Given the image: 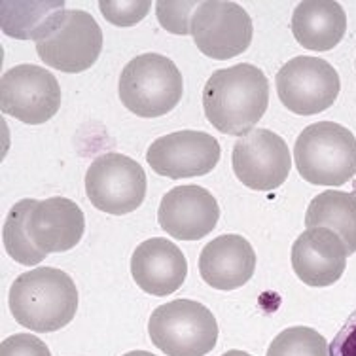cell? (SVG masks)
<instances>
[{
    "label": "cell",
    "mask_w": 356,
    "mask_h": 356,
    "mask_svg": "<svg viewBox=\"0 0 356 356\" xmlns=\"http://www.w3.org/2000/svg\"><path fill=\"white\" fill-rule=\"evenodd\" d=\"M190 33L201 54L226 61L247 51L254 31L245 8L235 2L207 0L199 2L193 12Z\"/></svg>",
    "instance_id": "cell-10"
},
{
    "label": "cell",
    "mask_w": 356,
    "mask_h": 356,
    "mask_svg": "<svg viewBox=\"0 0 356 356\" xmlns=\"http://www.w3.org/2000/svg\"><path fill=\"white\" fill-rule=\"evenodd\" d=\"M35 203L36 199L17 201L10 209L6 222H4V229H2V241H4L8 256L23 266H38L48 256L46 252H42L40 248H36L35 243L29 237V216Z\"/></svg>",
    "instance_id": "cell-21"
},
{
    "label": "cell",
    "mask_w": 356,
    "mask_h": 356,
    "mask_svg": "<svg viewBox=\"0 0 356 356\" xmlns=\"http://www.w3.org/2000/svg\"><path fill=\"white\" fill-rule=\"evenodd\" d=\"M61 88L55 76L36 65H17L0 80V108L23 124H46L59 112Z\"/></svg>",
    "instance_id": "cell-9"
},
{
    "label": "cell",
    "mask_w": 356,
    "mask_h": 356,
    "mask_svg": "<svg viewBox=\"0 0 356 356\" xmlns=\"http://www.w3.org/2000/svg\"><path fill=\"white\" fill-rule=\"evenodd\" d=\"M99 8L104 19L116 27H133L150 12V0H101Z\"/></svg>",
    "instance_id": "cell-23"
},
{
    "label": "cell",
    "mask_w": 356,
    "mask_h": 356,
    "mask_svg": "<svg viewBox=\"0 0 356 356\" xmlns=\"http://www.w3.org/2000/svg\"><path fill=\"white\" fill-rule=\"evenodd\" d=\"M124 356H156V355L146 353V350H131V353H127V355H124Z\"/></svg>",
    "instance_id": "cell-27"
},
{
    "label": "cell",
    "mask_w": 356,
    "mask_h": 356,
    "mask_svg": "<svg viewBox=\"0 0 356 356\" xmlns=\"http://www.w3.org/2000/svg\"><path fill=\"white\" fill-rule=\"evenodd\" d=\"M0 25L4 35L17 40H35L48 35L67 10L65 2H2Z\"/></svg>",
    "instance_id": "cell-20"
},
{
    "label": "cell",
    "mask_w": 356,
    "mask_h": 356,
    "mask_svg": "<svg viewBox=\"0 0 356 356\" xmlns=\"http://www.w3.org/2000/svg\"><path fill=\"white\" fill-rule=\"evenodd\" d=\"M269 106L266 74L250 63L216 70L203 89V108L224 135H248Z\"/></svg>",
    "instance_id": "cell-1"
},
{
    "label": "cell",
    "mask_w": 356,
    "mask_h": 356,
    "mask_svg": "<svg viewBox=\"0 0 356 356\" xmlns=\"http://www.w3.org/2000/svg\"><path fill=\"white\" fill-rule=\"evenodd\" d=\"M305 226L326 227L343 241L347 254L356 252V193L328 190L318 193L305 213Z\"/></svg>",
    "instance_id": "cell-19"
},
{
    "label": "cell",
    "mask_w": 356,
    "mask_h": 356,
    "mask_svg": "<svg viewBox=\"0 0 356 356\" xmlns=\"http://www.w3.org/2000/svg\"><path fill=\"white\" fill-rule=\"evenodd\" d=\"M218 218L220 207L216 199L201 186L172 188L159 203V226L178 241L203 239L216 227Z\"/></svg>",
    "instance_id": "cell-13"
},
{
    "label": "cell",
    "mask_w": 356,
    "mask_h": 356,
    "mask_svg": "<svg viewBox=\"0 0 356 356\" xmlns=\"http://www.w3.org/2000/svg\"><path fill=\"white\" fill-rule=\"evenodd\" d=\"M103 49V31L93 15L65 10L48 35L36 42V54L51 69L78 74L91 69Z\"/></svg>",
    "instance_id": "cell-6"
},
{
    "label": "cell",
    "mask_w": 356,
    "mask_h": 356,
    "mask_svg": "<svg viewBox=\"0 0 356 356\" xmlns=\"http://www.w3.org/2000/svg\"><path fill=\"white\" fill-rule=\"evenodd\" d=\"M0 356H51L48 345L31 334H15L0 345Z\"/></svg>",
    "instance_id": "cell-25"
},
{
    "label": "cell",
    "mask_w": 356,
    "mask_h": 356,
    "mask_svg": "<svg viewBox=\"0 0 356 356\" xmlns=\"http://www.w3.org/2000/svg\"><path fill=\"white\" fill-rule=\"evenodd\" d=\"M131 275L146 294L169 296L184 284L188 261L172 241L154 237L135 248Z\"/></svg>",
    "instance_id": "cell-15"
},
{
    "label": "cell",
    "mask_w": 356,
    "mask_h": 356,
    "mask_svg": "<svg viewBox=\"0 0 356 356\" xmlns=\"http://www.w3.org/2000/svg\"><path fill=\"white\" fill-rule=\"evenodd\" d=\"M347 15L337 2L305 0L292 15V33L298 44L311 51H328L343 40Z\"/></svg>",
    "instance_id": "cell-18"
},
{
    "label": "cell",
    "mask_w": 356,
    "mask_h": 356,
    "mask_svg": "<svg viewBox=\"0 0 356 356\" xmlns=\"http://www.w3.org/2000/svg\"><path fill=\"white\" fill-rule=\"evenodd\" d=\"M218 140L203 131H177L154 140L146 161L154 171L167 178L203 177L220 159Z\"/></svg>",
    "instance_id": "cell-12"
},
{
    "label": "cell",
    "mask_w": 356,
    "mask_h": 356,
    "mask_svg": "<svg viewBox=\"0 0 356 356\" xmlns=\"http://www.w3.org/2000/svg\"><path fill=\"white\" fill-rule=\"evenodd\" d=\"M235 177L256 192L275 190L288 178L292 158L286 143L269 129H252L233 146Z\"/></svg>",
    "instance_id": "cell-11"
},
{
    "label": "cell",
    "mask_w": 356,
    "mask_h": 356,
    "mask_svg": "<svg viewBox=\"0 0 356 356\" xmlns=\"http://www.w3.org/2000/svg\"><path fill=\"white\" fill-rule=\"evenodd\" d=\"M118 91L125 108L135 116L159 118L180 103L184 82L169 57L143 54L125 65Z\"/></svg>",
    "instance_id": "cell-4"
},
{
    "label": "cell",
    "mask_w": 356,
    "mask_h": 356,
    "mask_svg": "<svg viewBox=\"0 0 356 356\" xmlns=\"http://www.w3.org/2000/svg\"><path fill=\"white\" fill-rule=\"evenodd\" d=\"M281 103L300 116L321 114L336 103L341 82L336 69L321 57L300 55L275 76Z\"/></svg>",
    "instance_id": "cell-8"
},
{
    "label": "cell",
    "mask_w": 356,
    "mask_h": 356,
    "mask_svg": "<svg viewBox=\"0 0 356 356\" xmlns=\"http://www.w3.org/2000/svg\"><path fill=\"white\" fill-rule=\"evenodd\" d=\"M29 237L42 252H67L82 239L86 218L80 207L67 197L36 201L29 216Z\"/></svg>",
    "instance_id": "cell-16"
},
{
    "label": "cell",
    "mask_w": 356,
    "mask_h": 356,
    "mask_svg": "<svg viewBox=\"0 0 356 356\" xmlns=\"http://www.w3.org/2000/svg\"><path fill=\"white\" fill-rule=\"evenodd\" d=\"M267 356H330V345L316 330L294 326L275 337Z\"/></svg>",
    "instance_id": "cell-22"
},
{
    "label": "cell",
    "mask_w": 356,
    "mask_h": 356,
    "mask_svg": "<svg viewBox=\"0 0 356 356\" xmlns=\"http://www.w3.org/2000/svg\"><path fill=\"white\" fill-rule=\"evenodd\" d=\"M256 252L241 235H220L201 250L199 273L209 286L216 290H235L252 279Z\"/></svg>",
    "instance_id": "cell-17"
},
{
    "label": "cell",
    "mask_w": 356,
    "mask_h": 356,
    "mask_svg": "<svg viewBox=\"0 0 356 356\" xmlns=\"http://www.w3.org/2000/svg\"><path fill=\"white\" fill-rule=\"evenodd\" d=\"M294 159L298 172L311 184H347L356 175V137L336 122L309 125L296 140Z\"/></svg>",
    "instance_id": "cell-3"
},
{
    "label": "cell",
    "mask_w": 356,
    "mask_h": 356,
    "mask_svg": "<svg viewBox=\"0 0 356 356\" xmlns=\"http://www.w3.org/2000/svg\"><path fill=\"white\" fill-rule=\"evenodd\" d=\"M347 248L326 227H309L292 247V267L307 286H332L347 267Z\"/></svg>",
    "instance_id": "cell-14"
},
{
    "label": "cell",
    "mask_w": 356,
    "mask_h": 356,
    "mask_svg": "<svg viewBox=\"0 0 356 356\" xmlns=\"http://www.w3.org/2000/svg\"><path fill=\"white\" fill-rule=\"evenodd\" d=\"M199 2H172L161 0L156 4V14L161 27L175 35H188L192 29V15L197 10Z\"/></svg>",
    "instance_id": "cell-24"
},
{
    "label": "cell",
    "mask_w": 356,
    "mask_h": 356,
    "mask_svg": "<svg viewBox=\"0 0 356 356\" xmlns=\"http://www.w3.org/2000/svg\"><path fill=\"white\" fill-rule=\"evenodd\" d=\"M10 311L21 326L38 334H51L74 318L78 290L61 269L36 267L12 282Z\"/></svg>",
    "instance_id": "cell-2"
},
{
    "label": "cell",
    "mask_w": 356,
    "mask_h": 356,
    "mask_svg": "<svg viewBox=\"0 0 356 356\" xmlns=\"http://www.w3.org/2000/svg\"><path fill=\"white\" fill-rule=\"evenodd\" d=\"M222 356H250V355L245 353V350H227V353H224Z\"/></svg>",
    "instance_id": "cell-28"
},
{
    "label": "cell",
    "mask_w": 356,
    "mask_h": 356,
    "mask_svg": "<svg viewBox=\"0 0 356 356\" xmlns=\"http://www.w3.org/2000/svg\"><path fill=\"white\" fill-rule=\"evenodd\" d=\"M146 172L135 159L110 152L89 165L86 193L99 211L108 214H129L146 197Z\"/></svg>",
    "instance_id": "cell-7"
},
{
    "label": "cell",
    "mask_w": 356,
    "mask_h": 356,
    "mask_svg": "<svg viewBox=\"0 0 356 356\" xmlns=\"http://www.w3.org/2000/svg\"><path fill=\"white\" fill-rule=\"evenodd\" d=\"M330 356H356V309L330 343Z\"/></svg>",
    "instance_id": "cell-26"
},
{
    "label": "cell",
    "mask_w": 356,
    "mask_h": 356,
    "mask_svg": "<svg viewBox=\"0 0 356 356\" xmlns=\"http://www.w3.org/2000/svg\"><path fill=\"white\" fill-rule=\"evenodd\" d=\"M148 334L167 356H205L216 347L218 324L203 303L175 300L152 313Z\"/></svg>",
    "instance_id": "cell-5"
}]
</instances>
